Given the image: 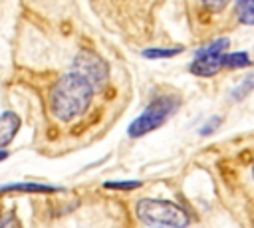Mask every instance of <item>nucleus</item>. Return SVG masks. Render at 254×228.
<instances>
[{
	"label": "nucleus",
	"mask_w": 254,
	"mask_h": 228,
	"mask_svg": "<svg viewBox=\"0 0 254 228\" xmlns=\"http://www.w3.org/2000/svg\"><path fill=\"white\" fill-rule=\"evenodd\" d=\"M93 93L95 89L91 87V83L83 79L79 73L69 71L62 75L50 95V107L54 117L64 123L81 117L89 109Z\"/></svg>",
	"instance_id": "nucleus-1"
},
{
	"label": "nucleus",
	"mask_w": 254,
	"mask_h": 228,
	"mask_svg": "<svg viewBox=\"0 0 254 228\" xmlns=\"http://www.w3.org/2000/svg\"><path fill=\"white\" fill-rule=\"evenodd\" d=\"M137 218L151 228H187L190 214L177 202L165 198H141L135 204Z\"/></svg>",
	"instance_id": "nucleus-2"
},
{
	"label": "nucleus",
	"mask_w": 254,
	"mask_h": 228,
	"mask_svg": "<svg viewBox=\"0 0 254 228\" xmlns=\"http://www.w3.org/2000/svg\"><path fill=\"white\" fill-rule=\"evenodd\" d=\"M179 105H181V97L175 95V93L157 95V97L151 99L149 105L129 123L127 135H129L131 139H139V137H145L147 133L159 129L173 113H177Z\"/></svg>",
	"instance_id": "nucleus-3"
},
{
	"label": "nucleus",
	"mask_w": 254,
	"mask_h": 228,
	"mask_svg": "<svg viewBox=\"0 0 254 228\" xmlns=\"http://www.w3.org/2000/svg\"><path fill=\"white\" fill-rule=\"evenodd\" d=\"M228 38H216L208 46L200 48L194 54V59L189 63V71L198 77H212L222 67V56L228 50Z\"/></svg>",
	"instance_id": "nucleus-4"
},
{
	"label": "nucleus",
	"mask_w": 254,
	"mask_h": 228,
	"mask_svg": "<svg viewBox=\"0 0 254 228\" xmlns=\"http://www.w3.org/2000/svg\"><path fill=\"white\" fill-rule=\"evenodd\" d=\"M75 73H79L83 79H87L91 83L93 89L101 87L105 81H107V75H109V65L107 61L97 56L95 52L91 50H81L75 59H73V69Z\"/></svg>",
	"instance_id": "nucleus-5"
},
{
	"label": "nucleus",
	"mask_w": 254,
	"mask_h": 228,
	"mask_svg": "<svg viewBox=\"0 0 254 228\" xmlns=\"http://www.w3.org/2000/svg\"><path fill=\"white\" fill-rule=\"evenodd\" d=\"M18 129H20V117L14 111H4L0 115V149L12 143Z\"/></svg>",
	"instance_id": "nucleus-6"
},
{
	"label": "nucleus",
	"mask_w": 254,
	"mask_h": 228,
	"mask_svg": "<svg viewBox=\"0 0 254 228\" xmlns=\"http://www.w3.org/2000/svg\"><path fill=\"white\" fill-rule=\"evenodd\" d=\"M60 186L54 184H42V182H12L6 186H0V192H58Z\"/></svg>",
	"instance_id": "nucleus-7"
},
{
	"label": "nucleus",
	"mask_w": 254,
	"mask_h": 228,
	"mask_svg": "<svg viewBox=\"0 0 254 228\" xmlns=\"http://www.w3.org/2000/svg\"><path fill=\"white\" fill-rule=\"evenodd\" d=\"M252 63L250 56L246 52H234V54H224L222 56V67L226 69H242Z\"/></svg>",
	"instance_id": "nucleus-8"
},
{
	"label": "nucleus",
	"mask_w": 254,
	"mask_h": 228,
	"mask_svg": "<svg viewBox=\"0 0 254 228\" xmlns=\"http://www.w3.org/2000/svg\"><path fill=\"white\" fill-rule=\"evenodd\" d=\"M183 54V46H177V48H149L143 52V57L147 59H165V57H175Z\"/></svg>",
	"instance_id": "nucleus-9"
},
{
	"label": "nucleus",
	"mask_w": 254,
	"mask_h": 228,
	"mask_svg": "<svg viewBox=\"0 0 254 228\" xmlns=\"http://www.w3.org/2000/svg\"><path fill=\"white\" fill-rule=\"evenodd\" d=\"M236 16L244 26H250L254 22L252 0H236Z\"/></svg>",
	"instance_id": "nucleus-10"
},
{
	"label": "nucleus",
	"mask_w": 254,
	"mask_h": 228,
	"mask_svg": "<svg viewBox=\"0 0 254 228\" xmlns=\"http://www.w3.org/2000/svg\"><path fill=\"white\" fill-rule=\"evenodd\" d=\"M141 186V180H107L105 182V188H111V190H133Z\"/></svg>",
	"instance_id": "nucleus-11"
},
{
	"label": "nucleus",
	"mask_w": 254,
	"mask_h": 228,
	"mask_svg": "<svg viewBox=\"0 0 254 228\" xmlns=\"http://www.w3.org/2000/svg\"><path fill=\"white\" fill-rule=\"evenodd\" d=\"M220 125H222V117H220V115H214V117H210V119L198 129V133H200V137H208V135H212Z\"/></svg>",
	"instance_id": "nucleus-12"
},
{
	"label": "nucleus",
	"mask_w": 254,
	"mask_h": 228,
	"mask_svg": "<svg viewBox=\"0 0 254 228\" xmlns=\"http://www.w3.org/2000/svg\"><path fill=\"white\" fill-rule=\"evenodd\" d=\"M250 89H252V75H246L244 81H242L240 85L234 87V91H232V99H242V97H246V95L250 93Z\"/></svg>",
	"instance_id": "nucleus-13"
},
{
	"label": "nucleus",
	"mask_w": 254,
	"mask_h": 228,
	"mask_svg": "<svg viewBox=\"0 0 254 228\" xmlns=\"http://www.w3.org/2000/svg\"><path fill=\"white\" fill-rule=\"evenodd\" d=\"M0 228H22V222L18 220L16 212H8L6 216L0 218Z\"/></svg>",
	"instance_id": "nucleus-14"
},
{
	"label": "nucleus",
	"mask_w": 254,
	"mask_h": 228,
	"mask_svg": "<svg viewBox=\"0 0 254 228\" xmlns=\"http://www.w3.org/2000/svg\"><path fill=\"white\" fill-rule=\"evenodd\" d=\"M228 2H230V0H200V4H202L206 10H210V12H220V10H224Z\"/></svg>",
	"instance_id": "nucleus-15"
},
{
	"label": "nucleus",
	"mask_w": 254,
	"mask_h": 228,
	"mask_svg": "<svg viewBox=\"0 0 254 228\" xmlns=\"http://www.w3.org/2000/svg\"><path fill=\"white\" fill-rule=\"evenodd\" d=\"M8 155H10V153H8L6 149H0V161H4V159H8Z\"/></svg>",
	"instance_id": "nucleus-16"
}]
</instances>
